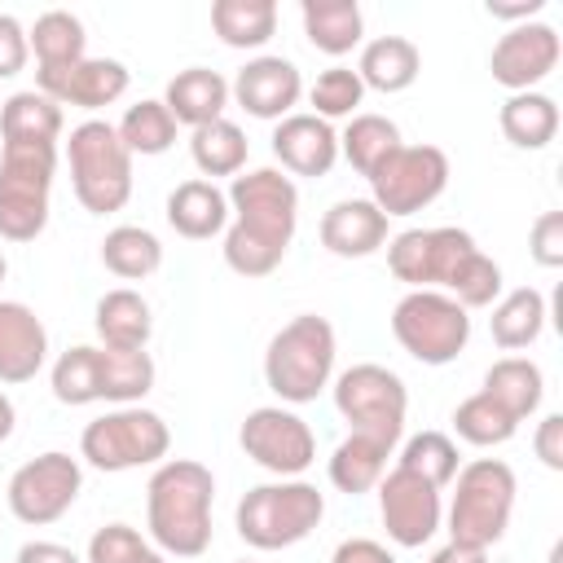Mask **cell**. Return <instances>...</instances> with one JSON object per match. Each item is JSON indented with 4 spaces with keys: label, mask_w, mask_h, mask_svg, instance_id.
Here are the masks:
<instances>
[{
    "label": "cell",
    "mask_w": 563,
    "mask_h": 563,
    "mask_svg": "<svg viewBox=\"0 0 563 563\" xmlns=\"http://www.w3.org/2000/svg\"><path fill=\"white\" fill-rule=\"evenodd\" d=\"M449 185V154L440 145H396L378 172L369 176L374 189V207L391 220V216H413L422 207H431Z\"/></svg>",
    "instance_id": "7c38bea8"
},
{
    "label": "cell",
    "mask_w": 563,
    "mask_h": 563,
    "mask_svg": "<svg viewBox=\"0 0 563 563\" xmlns=\"http://www.w3.org/2000/svg\"><path fill=\"white\" fill-rule=\"evenodd\" d=\"M497 123H501V136L515 150H545L559 136V106H554V97H545L537 88L532 92H510Z\"/></svg>",
    "instance_id": "83f0119b"
},
{
    "label": "cell",
    "mask_w": 563,
    "mask_h": 563,
    "mask_svg": "<svg viewBox=\"0 0 563 563\" xmlns=\"http://www.w3.org/2000/svg\"><path fill=\"white\" fill-rule=\"evenodd\" d=\"M378 515H383V528H387V537H391L396 545L418 550V545H427V541L435 537V528H440V515H444L440 488L427 484L422 475L396 466V471H387V475L378 479Z\"/></svg>",
    "instance_id": "9a60e30c"
},
{
    "label": "cell",
    "mask_w": 563,
    "mask_h": 563,
    "mask_svg": "<svg viewBox=\"0 0 563 563\" xmlns=\"http://www.w3.org/2000/svg\"><path fill=\"white\" fill-rule=\"evenodd\" d=\"M0 136L4 141H44V145H57V136H62V106L53 97H44L40 88L13 92L0 106Z\"/></svg>",
    "instance_id": "1f68e13d"
},
{
    "label": "cell",
    "mask_w": 563,
    "mask_h": 563,
    "mask_svg": "<svg viewBox=\"0 0 563 563\" xmlns=\"http://www.w3.org/2000/svg\"><path fill=\"white\" fill-rule=\"evenodd\" d=\"M238 444L251 462H260L264 471L282 475V479H299L312 457H317V440H312V427L282 409V405H260L246 413L242 431H238Z\"/></svg>",
    "instance_id": "5bb4252c"
},
{
    "label": "cell",
    "mask_w": 563,
    "mask_h": 563,
    "mask_svg": "<svg viewBox=\"0 0 563 563\" xmlns=\"http://www.w3.org/2000/svg\"><path fill=\"white\" fill-rule=\"evenodd\" d=\"M189 158L202 176H238L246 167V132L229 119L202 123L189 136Z\"/></svg>",
    "instance_id": "d590c367"
},
{
    "label": "cell",
    "mask_w": 563,
    "mask_h": 563,
    "mask_svg": "<svg viewBox=\"0 0 563 563\" xmlns=\"http://www.w3.org/2000/svg\"><path fill=\"white\" fill-rule=\"evenodd\" d=\"M387 457H391V449L387 444H378V440H369V435H347L334 453H330V484L339 488V493H369V488H378V479L387 475Z\"/></svg>",
    "instance_id": "d6a6232c"
},
{
    "label": "cell",
    "mask_w": 563,
    "mask_h": 563,
    "mask_svg": "<svg viewBox=\"0 0 563 563\" xmlns=\"http://www.w3.org/2000/svg\"><path fill=\"white\" fill-rule=\"evenodd\" d=\"M229 92L238 97V106L251 119H286V114H295V101L303 97V79H299L295 62L264 53V57H251L238 70Z\"/></svg>",
    "instance_id": "ac0fdd59"
},
{
    "label": "cell",
    "mask_w": 563,
    "mask_h": 563,
    "mask_svg": "<svg viewBox=\"0 0 563 563\" xmlns=\"http://www.w3.org/2000/svg\"><path fill=\"white\" fill-rule=\"evenodd\" d=\"M92 325H97V339L101 347H119V352H141L154 334V317H150V303L145 295L119 286V290H106L97 299V312H92Z\"/></svg>",
    "instance_id": "cb8c5ba5"
},
{
    "label": "cell",
    "mask_w": 563,
    "mask_h": 563,
    "mask_svg": "<svg viewBox=\"0 0 563 563\" xmlns=\"http://www.w3.org/2000/svg\"><path fill=\"white\" fill-rule=\"evenodd\" d=\"M211 31L229 48H264L277 31V4L273 0H216Z\"/></svg>",
    "instance_id": "f546056e"
},
{
    "label": "cell",
    "mask_w": 563,
    "mask_h": 563,
    "mask_svg": "<svg viewBox=\"0 0 563 563\" xmlns=\"http://www.w3.org/2000/svg\"><path fill=\"white\" fill-rule=\"evenodd\" d=\"M361 97H365V84H361V75H356L352 66H330V70H321L317 84L308 88L312 114L325 119V123H330V119H347V114H356Z\"/></svg>",
    "instance_id": "b9f144b4"
},
{
    "label": "cell",
    "mask_w": 563,
    "mask_h": 563,
    "mask_svg": "<svg viewBox=\"0 0 563 563\" xmlns=\"http://www.w3.org/2000/svg\"><path fill=\"white\" fill-rule=\"evenodd\" d=\"M449 501V541L466 550H488L506 537L515 510V471L501 457H475L457 475Z\"/></svg>",
    "instance_id": "5b68a950"
},
{
    "label": "cell",
    "mask_w": 563,
    "mask_h": 563,
    "mask_svg": "<svg viewBox=\"0 0 563 563\" xmlns=\"http://www.w3.org/2000/svg\"><path fill=\"white\" fill-rule=\"evenodd\" d=\"M132 563H167V554H163V550H145V554L132 559Z\"/></svg>",
    "instance_id": "f5cc1de1"
},
{
    "label": "cell",
    "mask_w": 563,
    "mask_h": 563,
    "mask_svg": "<svg viewBox=\"0 0 563 563\" xmlns=\"http://www.w3.org/2000/svg\"><path fill=\"white\" fill-rule=\"evenodd\" d=\"M79 488H84L79 462L70 453L48 449V453H40V457H31V462H22L13 471L4 497H9V510H13L18 523L44 528V523H57L75 506Z\"/></svg>",
    "instance_id": "4fadbf2b"
},
{
    "label": "cell",
    "mask_w": 563,
    "mask_h": 563,
    "mask_svg": "<svg viewBox=\"0 0 563 563\" xmlns=\"http://www.w3.org/2000/svg\"><path fill=\"white\" fill-rule=\"evenodd\" d=\"M176 119H172V110L163 106V101H136V106H128L123 110V119H119V141L128 145V154L136 158V154H145V158H154V154H167L172 145H176Z\"/></svg>",
    "instance_id": "8d00e7d4"
},
{
    "label": "cell",
    "mask_w": 563,
    "mask_h": 563,
    "mask_svg": "<svg viewBox=\"0 0 563 563\" xmlns=\"http://www.w3.org/2000/svg\"><path fill=\"white\" fill-rule=\"evenodd\" d=\"M233 224L224 229V264L238 277H268L295 238L299 224V189L277 167L238 172L229 185Z\"/></svg>",
    "instance_id": "6da1fadb"
},
{
    "label": "cell",
    "mask_w": 563,
    "mask_h": 563,
    "mask_svg": "<svg viewBox=\"0 0 563 563\" xmlns=\"http://www.w3.org/2000/svg\"><path fill=\"white\" fill-rule=\"evenodd\" d=\"M4 273H9V260H4V251H0V282H4Z\"/></svg>",
    "instance_id": "db71d44e"
},
{
    "label": "cell",
    "mask_w": 563,
    "mask_h": 563,
    "mask_svg": "<svg viewBox=\"0 0 563 563\" xmlns=\"http://www.w3.org/2000/svg\"><path fill=\"white\" fill-rule=\"evenodd\" d=\"M325 515V497L308 479H277L255 484L238 501V537L255 550H286L299 545Z\"/></svg>",
    "instance_id": "52a82bcc"
},
{
    "label": "cell",
    "mask_w": 563,
    "mask_h": 563,
    "mask_svg": "<svg viewBox=\"0 0 563 563\" xmlns=\"http://www.w3.org/2000/svg\"><path fill=\"white\" fill-rule=\"evenodd\" d=\"M488 330H493V343L501 352H519V347H532L545 330V295L532 290V286H519L510 295H501L493 303V317H488Z\"/></svg>",
    "instance_id": "f1b7e54d"
},
{
    "label": "cell",
    "mask_w": 563,
    "mask_h": 563,
    "mask_svg": "<svg viewBox=\"0 0 563 563\" xmlns=\"http://www.w3.org/2000/svg\"><path fill=\"white\" fill-rule=\"evenodd\" d=\"M431 563H488V550H466V545H444L431 554Z\"/></svg>",
    "instance_id": "f907efd6"
},
{
    "label": "cell",
    "mask_w": 563,
    "mask_h": 563,
    "mask_svg": "<svg viewBox=\"0 0 563 563\" xmlns=\"http://www.w3.org/2000/svg\"><path fill=\"white\" fill-rule=\"evenodd\" d=\"M532 449H537V457H541L550 471H563V413H545V418L537 422Z\"/></svg>",
    "instance_id": "bcb514c9"
},
{
    "label": "cell",
    "mask_w": 563,
    "mask_h": 563,
    "mask_svg": "<svg viewBox=\"0 0 563 563\" xmlns=\"http://www.w3.org/2000/svg\"><path fill=\"white\" fill-rule=\"evenodd\" d=\"M66 163H70V189H75L84 211L110 216V211L128 207V198H132V154L119 141L114 123L88 119V123L70 128Z\"/></svg>",
    "instance_id": "277c9868"
},
{
    "label": "cell",
    "mask_w": 563,
    "mask_h": 563,
    "mask_svg": "<svg viewBox=\"0 0 563 563\" xmlns=\"http://www.w3.org/2000/svg\"><path fill=\"white\" fill-rule=\"evenodd\" d=\"M391 334H396V343L413 361H422V365H449L471 343V317L444 290H409L391 308Z\"/></svg>",
    "instance_id": "30bf717a"
},
{
    "label": "cell",
    "mask_w": 563,
    "mask_h": 563,
    "mask_svg": "<svg viewBox=\"0 0 563 563\" xmlns=\"http://www.w3.org/2000/svg\"><path fill=\"white\" fill-rule=\"evenodd\" d=\"M396 466H405V471L422 475L427 484L444 488V484L457 475V444H453L444 431H418V435L405 440Z\"/></svg>",
    "instance_id": "60d3db41"
},
{
    "label": "cell",
    "mask_w": 563,
    "mask_h": 563,
    "mask_svg": "<svg viewBox=\"0 0 563 563\" xmlns=\"http://www.w3.org/2000/svg\"><path fill=\"white\" fill-rule=\"evenodd\" d=\"M154 356L141 352H119V347H101V400L110 405H136L150 387H154Z\"/></svg>",
    "instance_id": "74e56055"
},
{
    "label": "cell",
    "mask_w": 563,
    "mask_h": 563,
    "mask_svg": "<svg viewBox=\"0 0 563 563\" xmlns=\"http://www.w3.org/2000/svg\"><path fill=\"white\" fill-rule=\"evenodd\" d=\"M128 79H132L128 66L114 57H79L75 66H62V70H35V84L44 97L79 110L114 106L128 92Z\"/></svg>",
    "instance_id": "e0dca14e"
},
{
    "label": "cell",
    "mask_w": 563,
    "mask_h": 563,
    "mask_svg": "<svg viewBox=\"0 0 563 563\" xmlns=\"http://www.w3.org/2000/svg\"><path fill=\"white\" fill-rule=\"evenodd\" d=\"M528 255L541 268H563V211H541L528 233Z\"/></svg>",
    "instance_id": "ee69618b"
},
{
    "label": "cell",
    "mask_w": 563,
    "mask_h": 563,
    "mask_svg": "<svg viewBox=\"0 0 563 563\" xmlns=\"http://www.w3.org/2000/svg\"><path fill=\"white\" fill-rule=\"evenodd\" d=\"M163 106L172 110V119H176V123H185V128H202V123L224 119L229 84H224V75H220V70L189 66V70H180V75L167 84Z\"/></svg>",
    "instance_id": "603a6c76"
},
{
    "label": "cell",
    "mask_w": 563,
    "mask_h": 563,
    "mask_svg": "<svg viewBox=\"0 0 563 563\" xmlns=\"http://www.w3.org/2000/svg\"><path fill=\"white\" fill-rule=\"evenodd\" d=\"M453 431H457V440H466V444H475V449H493V444H506V440L519 431V422H515L493 396L475 391V396H466V400L453 409Z\"/></svg>",
    "instance_id": "ab89813d"
},
{
    "label": "cell",
    "mask_w": 563,
    "mask_h": 563,
    "mask_svg": "<svg viewBox=\"0 0 563 563\" xmlns=\"http://www.w3.org/2000/svg\"><path fill=\"white\" fill-rule=\"evenodd\" d=\"M400 145V128L387 114H352L343 136H339V154L369 180L378 172V163Z\"/></svg>",
    "instance_id": "e575fe53"
},
{
    "label": "cell",
    "mask_w": 563,
    "mask_h": 563,
    "mask_svg": "<svg viewBox=\"0 0 563 563\" xmlns=\"http://www.w3.org/2000/svg\"><path fill=\"white\" fill-rule=\"evenodd\" d=\"M356 75L365 88L374 92H405L413 88V79L422 75V53L413 40L405 35H378L361 48V62H356Z\"/></svg>",
    "instance_id": "d4e9b609"
},
{
    "label": "cell",
    "mask_w": 563,
    "mask_h": 563,
    "mask_svg": "<svg viewBox=\"0 0 563 563\" xmlns=\"http://www.w3.org/2000/svg\"><path fill=\"white\" fill-rule=\"evenodd\" d=\"M101 264L123 282H141V277L158 273L163 242L141 224H119V229H110L101 238Z\"/></svg>",
    "instance_id": "836d02e7"
},
{
    "label": "cell",
    "mask_w": 563,
    "mask_h": 563,
    "mask_svg": "<svg viewBox=\"0 0 563 563\" xmlns=\"http://www.w3.org/2000/svg\"><path fill=\"white\" fill-rule=\"evenodd\" d=\"M53 396L62 405H92L101 400V347L75 343L53 361Z\"/></svg>",
    "instance_id": "f35d334b"
},
{
    "label": "cell",
    "mask_w": 563,
    "mask_h": 563,
    "mask_svg": "<svg viewBox=\"0 0 563 563\" xmlns=\"http://www.w3.org/2000/svg\"><path fill=\"white\" fill-rule=\"evenodd\" d=\"M13 563H84V559L62 541H26Z\"/></svg>",
    "instance_id": "c3c4849f"
},
{
    "label": "cell",
    "mask_w": 563,
    "mask_h": 563,
    "mask_svg": "<svg viewBox=\"0 0 563 563\" xmlns=\"http://www.w3.org/2000/svg\"><path fill=\"white\" fill-rule=\"evenodd\" d=\"M31 57V44H26V26L13 18V13H0V79H13Z\"/></svg>",
    "instance_id": "f6af8a7d"
},
{
    "label": "cell",
    "mask_w": 563,
    "mask_h": 563,
    "mask_svg": "<svg viewBox=\"0 0 563 563\" xmlns=\"http://www.w3.org/2000/svg\"><path fill=\"white\" fill-rule=\"evenodd\" d=\"M299 18H303L308 44L330 53V57L352 53L365 35V13H361L356 0H303Z\"/></svg>",
    "instance_id": "484cf974"
},
{
    "label": "cell",
    "mask_w": 563,
    "mask_h": 563,
    "mask_svg": "<svg viewBox=\"0 0 563 563\" xmlns=\"http://www.w3.org/2000/svg\"><path fill=\"white\" fill-rule=\"evenodd\" d=\"M484 396H493L515 422L532 418L541 409V396H545V378H541V365L528 361V356H501L488 365L484 374Z\"/></svg>",
    "instance_id": "4316f807"
},
{
    "label": "cell",
    "mask_w": 563,
    "mask_h": 563,
    "mask_svg": "<svg viewBox=\"0 0 563 563\" xmlns=\"http://www.w3.org/2000/svg\"><path fill=\"white\" fill-rule=\"evenodd\" d=\"M167 224L189 238V242H207L216 233L229 229V198L216 180H180L172 194H167Z\"/></svg>",
    "instance_id": "7402d4cb"
},
{
    "label": "cell",
    "mask_w": 563,
    "mask_h": 563,
    "mask_svg": "<svg viewBox=\"0 0 563 563\" xmlns=\"http://www.w3.org/2000/svg\"><path fill=\"white\" fill-rule=\"evenodd\" d=\"M559 53H563V44H559V31L550 22H519L493 44L488 70L501 88L532 92V84H541L559 66Z\"/></svg>",
    "instance_id": "2e32d148"
},
{
    "label": "cell",
    "mask_w": 563,
    "mask_h": 563,
    "mask_svg": "<svg viewBox=\"0 0 563 563\" xmlns=\"http://www.w3.org/2000/svg\"><path fill=\"white\" fill-rule=\"evenodd\" d=\"M334 325L317 312H299L286 321L264 352V383L277 391L286 405H308L330 387L334 374Z\"/></svg>",
    "instance_id": "3957f363"
},
{
    "label": "cell",
    "mask_w": 563,
    "mask_h": 563,
    "mask_svg": "<svg viewBox=\"0 0 563 563\" xmlns=\"http://www.w3.org/2000/svg\"><path fill=\"white\" fill-rule=\"evenodd\" d=\"M145 550H150V545H145V537H141L136 528H128V523H106V528L92 532L84 563H132V559H141Z\"/></svg>",
    "instance_id": "7bdbcfd3"
},
{
    "label": "cell",
    "mask_w": 563,
    "mask_h": 563,
    "mask_svg": "<svg viewBox=\"0 0 563 563\" xmlns=\"http://www.w3.org/2000/svg\"><path fill=\"white\" fill-rule=\"evenodd\" d=\"M216 479L194 457H167L145 484V528L163 554L198 559L211 545Z\"/></svg>",
    "instance_id": "7a4b0ae2"
},
{
    "label": "cell",
    "mask_w": 563,
    "mask_h": 563,
    "mask_svg": "<svg viewBox=\"0 0 563 563\" xmlns=\"http://www.w3.org/2000/svg\"><path fill=\"white\" fill-rule=\"evenodd\" d=\"M334 409L347 418V427L356 435H369V440L396 449L405 435L409 391H405L400 374H391L387 365L361 361L334 378Z\"/></svg>",
    "instance_id": "9c48e42d"
},
{
    "label": "cell",
    "mask_w": 563,
    "mask_h": 563,
    "mask_svg": "<svg viewBox=\"0 0 563 563\" xmlns=\"http://www.w3.org/2000/svg\"><path fill=\"white\" fill-rule=\"evenodd\" d=\"M242 563H246V559H242Z\"/></svg>",
    "instance_id": "11a10c76"
},
{
    "label": "cell",
    "mask_w": 563,
    "mask_h": 563,
    "mask_svg": "<svg viewBox=\"0 0 563 563\" xmlns=\"http://www.w3.org/2000/svg\"><path fill=\"white\" fill-rule=\"evenodd\" d=\"M48 361V330L35 308L0 299V383H31Z\"/></svg>",
    "instance_id": "d6986e66"
},
{
    "label": "cell",
    "mask_w": 563,
    "mask_h": 563,
    "mask_svg": "<svg viewBox=\"0 0 563 563\" xmlns=\"http://www.w3.org/2000/svg\"><path fill=\"white\" fill-rule=\"evenodd\" d=\"M387 242V216L369 198H343L321 216V246L339 260H365Z\"/></svg>",
    "instance_id": "44dd1931"
},
{
    "label": "cell",
    "mask_w": 563,
    "mask_h": 563,
    "mask_svg": "<svg viewBox=\"0 0 563 563\" xmlns=\"http://www.w3.org/2000/svg\"><path fill=\"white\" fill-rule=\"evenodd\" d=\"M57 172V145L4 141L0 150V238L35 242L48 224V189Z\"/></svg>",
    "instance_id": "8992f818"
},
{
    "label": "cell",
    "mask_w": 563,
    "mask_h": 563,
    "mask_svg": "<svg viewBox=\"0 0 563 563\" xmlns=\"http://www.w3.org/2000/svg\"><path fill=\"white\" fill-rule=\"evenodd\" d=\"M484 9H488L493 18H501V22H528L532 13L545 9V0H515V4H497V0H488Z\"/></svg>",
    "instance_id": "681fc988"
},
{
    "label": "cell",
    "mask_w": 563,
    "mask_h": 563,
    "mask_svg": "<svg viewBox=\"0 0 563 563\" xmlns=\"http://www.w3.org/2000/svg\"><path fill=\"white\" fill-rule=\"evenodd\" d=\"M13 422H18V409H13V400L0 391V444L13 435Z\"/></svg>",
    "instance_id": "816d5d0a"
},
{
    "label": "cell",
    "mask_w": 563,
    "mask_h": 563,
    "mask_svg": "<svg viewBox=\"0 0 563 563\" xmlns=\"http://www.w3.org/2000/svg\"><path fill=\"white\" fill-rule=\"evenodd\" d=\"M475 238L466 229L440 224V229H405L387 242V268L409 290H444L457 282L462 264L475 255Z\"/></svg>",
    "instance_id": "8fae6325"
},
{
    "label": "cell",
    "mask_w": 563,
    "mask_h": 563,
    "mask_svg": "<svg viewBox=\"0 0 563 563\" xmlns=\"http://www.w3.org/2000/svg\"><path fill=\"white\" fill-rule=\"evenodd\" d=\"M273 154L290 176H325L339 158V132L317 114H286L273 128Z\"/></svg>",
    "instance_id": "ffe728a7"
},
{
    "label": "cell",
    "mask_w": 563,
    "mask_h": 563,
    "mask_svg": "<svg viewBox=\"0 0 563 563\" xmlns=\"http://www.w3.org/2000/svg\"><path fill=\"white\" fill-rule=\"evenodd\" d=\"M172 449V431L154 409L141 405H119L101 418H92L79 435V453L88 466L97 471H136V466H154L163 462Z\"/></svg>",
    "instance_id": "ba28073f"
},
{
    "label": "cell",
    "mask_w": 563,
    "mask_h": 563,
    "mask_svg": "<svg viewBox=\"0 0 563 563\" xmlns=\"http://www.w3.org/2000/svg\"><path fill=\"white\" fill-rule=\"evenodd\" d=\"M330 563H396L391 550L374 537H352V541H339V550L330 554Z\"/></svg>",
    "instance_id": "7dc6e473"
},
{
    "label": "cell",
    "mask_w": 563,
    "mask_h": 563,
    "mask_svg": "<svg viewBox=\"0 0 563 563\" xmlns=\"http://www.w3.org/2000/svg\"><path fill=\"white\" fill-rule=\"evenodd\" d=\"M26 44L35 53V66L40 70H62V66H75L79 57H88V35H84V22L66 9H48L35 18V26L26 31Z\"/></svg>",
    "instance_id": "4dcf8cb0"
}]
</instances>
